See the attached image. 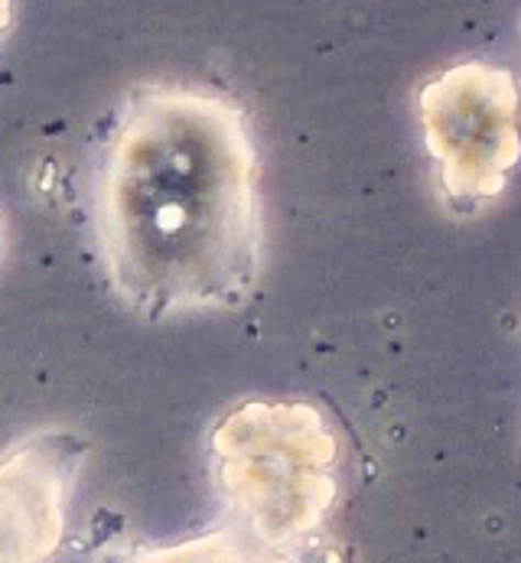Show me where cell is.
<instances>
[{
    "label": "cell",
    "mask_w": 521,
    "mask_h": 563,
    "mask_svg": "<svg viewBox=\"0 0 521 563\" xmlns=\"http://www.w3.org/2000/svg\"><path fill=\"white\" fill-rule=\"evenodd\" d=\"M0 247H3V222H0Z\"/></svg>",
    "instance_id": "obj_7"
},
{
    "label": "cell",
    "mask_w": 521,
    "mask_h": 563,
    "mask_svg": "<svg viewBox=\"0 0 521 563\" xmlns=\"http://www.w3.org/2000/svg\"><path fill=\"white\" fill-rule=\"evenodd\" d=\"M10 16H13V3H10V0H0V36L7 33V26H10Z\"/></svg>",
    "instance_id": "obj_6"
},
{
    "label": "cell",
    "mask_w": 521,
    "mask_h": 563,
    "mask_svg": "<svg viewBox=\"0 0 521 563\" xmlns=\"http://www.w3.org/2000/svg\"><path fill=\"white\" fill-rule=\"evenodd\" d=\"M428 151L453 199H489L509 183L521 157L519 85L512 73L463 63L421 91Z\"/></svg>",
    "instance_id": "obj_3"
},
{
    "label": "cell",
    "mask_w": 521,
    "mask_h": 563,
    "mask_svg": "<svg viewBox=\"0 0 521 563\" xmlns=\"http://www.w3.org/2000/svg\"><path fill=\"white\" fill-rule=\"evenodd\" d=\"M258 147L209 88H137L91 173V229L111 290L144 320L242 307L260 277Z\"/></svg>",
    "instance_id": "obj_1"
},
{
    "label": "cell",
    "mask_w": 521,
    "mask_h": 563,
    "mask_svg": "<svg viewBox=\"0 0 521 563\" xmlns=\"http://www.w3.org/2000/svg\"><path fill=\"white\" fill-rule=\"evenodd\" d=\"M98 563H293L248 528H215L174 544H114Z\"/></svg>",
    "instance_id": "obj_5"
},
{
    "label": "cell",
    "mask_w": 521,
    "mask_h": 563,
    "mask_svg": "<svg viewBox=\"0 0 521 563\" xmlns=\"http://www.w3.org/2000/svg\"><path fill=\"white\" fill-rule=\"evenodd\" d=\"M82 463L76 437H30L0 456V563H49Z\"/></svg>",
    "instance_id": "obj_4"
},
{
    "label": "cell",
    "mask_w": 521,
    "mask_h": 563,
    "mask_svg": "<svg viewBox=\"0 0 521 563\" xmlns=\"http://www.w3.org/2000/svg\"><path fill=\"white\" fill-rule=\"evenodd\" d=\"M215 479L270 548L313 534L336 498V440L310 404H245L212 433Z\"/></svg>",
    "instance_id": "obj_2"
}]
</instances>
